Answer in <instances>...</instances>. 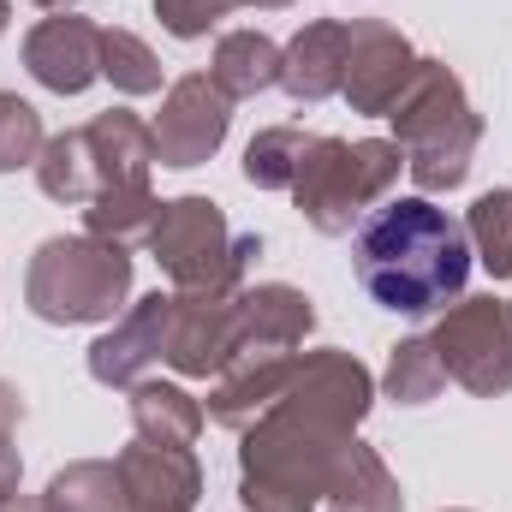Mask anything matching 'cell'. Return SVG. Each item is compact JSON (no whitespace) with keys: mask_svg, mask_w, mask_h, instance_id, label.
Returning <instances> with one entry per match:
<instances>
[{"mask_svg":"<svg viewBox=\"0 0 512 512\" xmlns=\"http://www.w3.org/2000/svg\"><path fill=\"white\" fill-rule=\"evenodd\" d=\"M370 370L352 352H304L286 393L245 429L239 495L251 512H316L358 417L370 411Z\"/></svg>","mask_w":512,"mask_h":512,"instance_id":"1","label":"cell"},{"mask_svg":"<svg viewBox=\"0 0 512 512\" xmlns=\"http://www.w3.org/2000/svg\"><path fill=\"white\" fill-rule=\"evenodd\" d=\"M54 512H126V483L114 465H72L42 495Z\"/></svg>","mask_w":512,"mask_h":512,"instance_id":"22","label":"cell"},{"mask_svg":"<svg viewBox=\"0 0 512 512\" xmlns=\"http://www.w3.org/2000/svg\"><path fill=\"white\" fill-rule=\"evenodd\" d=\"M209 78H215L233 102H245V96H256V90L280 84V48H274L262 30H227V36L215 42Z\"/></svg>","mask_w":512,"mask_h":512,"instance_id":"19","label":"cell"},{"mask_svg":"<svg viewBox=\"0 0 512 512\" xmlns=\"http://www.w3.org/2000/svg\"><path fill=\"white\" fill-rule=\"evenodd\" d=\"M346 48H352V24L322 18L304 24L286 48H280V84L292 102H328L346 84Z\"/></svg>","mask_w":512,"mask_h":512,"instance_id":"15","label":"cell"},{"mask_svg":"<svg viewBox=\"0 0 512 512\" xmlns=\"http://www.w3.org/2000/svg\"><path fill=\"white\" fill-rule=\"evenodd\" d=\"M233 352H239V292H173L161 364H173L179 376H221Z\"/></svg>","mask_w":512,"mask_h":512,"instance_id":"9","label":"cell"},{"mask_svg":"<svg viewBox=\"0 0 512 512\" xmlns=\"http://www.w3.org/2000/svg\"><path fill=\"white\" fill-rule=\"evenodd\" d=\"M233 6H239V0H155V18H161L173 36L197 42V36H209Z\"/></svg>","mask_w":512,"mask_h":512,"instance_id":"27","label":"cell"},{"mask_svg":"<svg viewBox=\"0 0 512 512\" xmlns=\"http://www.w3.org/2000/svg\"><path fill=\"white\" fill-rule=\"evenodd\" d=\"M405 173V155L399 143L387 137H364V143H346V137H316L298 179H292V203L304 209V221L328 239L352 233L370 209H382L387 191L399 185Z\"/></svg>","mask_w":512,"mask_h":512,"instance_id":"4","label":"cell"},{"mask_svg":"<svg viewBox=\"0 0 512 512\" xmlns=\"http://www.w3.org/2000/svg\"><path fill=\"white\" fill-rule=\"evenodd\" d=\"M465 239H471V256H483V268L495 280H512V191H483L471 203Z\"/></svg>","mask_w":512,"mask_h":512,"instance_id":"23","label":"cell"},{"mask_svg":"<svg viewBox=\"0 0 512 512\" xmlns=\"http://www.w3.org/2000/svg\"><path fill=\"white\" fill-rule=\"evenodd\" d=\"M239 6H292V0H239Z\"/></svg>","mask_w":512,"mask_h":512,"instance_id":"32","label":"cell"},{"mask_svg":"<svg viewBox=\"0 0 512 512\" xmlns=\"http://www.w3.org/2000/svg\"><path fill=\"white\" fill-rule=\"evenodd\" d=\"M24 66L54 96H84L102 78V30L78 12H48L24 36Z\"/></svg>","mask_w":512,"mask_h":512,"instance_id":"11","label":"cell"},{"mask_svg":"<svg viewBox=\"0 0 512 512\" xmlns=\"http://www.w3.org/2000/svg\"><path fill=\"white\" fill-rule=\"evenodd\" d=\"M131 423H137V441H155V447H191L209 423V411L173 382H131Z\"/></svg>","mask_w":512,"mask_h":512,"instance_id":"17","label":"cell"},{"mask_svg":"<svg viewBox=\"0 0 512 512\" xmlns=\"http://www.w3.org/2000/svg\"><path fill=\"white\" fill-rule=\"evenodd\" d=\"M42 149H48V137H42V114H36L24 96L0 90V173L36 167Z\"/></svg>","mask_w":512,"mask_h":512,"instance_id":"26","label":"cell"},{"mask_svg":"<svg viewBox=\"0 0 512 512\" xmlns=\"http://www.w3.org/2000/svg\"><path fill=\"white\" fill-rule=\"evenodd\" d=\"M102 78H114L120 96H155L161 90V60L131 30H102Z\"/></svg>","mask_w":512,"mask_h":512,"instance_id":"25","label":"cell"},{"mask_svg":"<svg viewBox=\"0 0 512 512\" xmlns=\"http://www.w3.org/2000/svg\"><path fill=\"white\" fill-rule=\"evenodd\" d=\"M441 387H447V370H441L435 340H399L393 346V358H387V393L399 405H429Z\"/></svg>","mask_w":512,"mask_h":512,"instance_id":"24","label":"cell"},{"mask_svg":"<svg viewBox=\"0 0 512 512\" xmlns=\"http://www.w3.org/2000/svg\"><path fill=\"white\" fill-rule=\"evenodd\" d=\"M292 364H298V352H233L227 370L215 376V393H209L203 411L215 423H227V429H251L256 417L286 393Z\"/></svg>","mask_w":512,"mask_h":512,"instance_id":"14","label":"cell"},{"mask_svg":"<svg viewBox=\"0 0 512 512\" xmlns=\"http://www.w3.org/2000/svg\"><path fill=\"white\" fill-rule=\"evenodd\" d=\"M149 251L167 268L173 292H239V274L262 245L256 239H233L221 203L209 197H173L155 209L149 227Z\"/></svg>","mask_w":512,"mask_h":512,"instance_id":"6","label":"cell"},{"mask_svg":"<svg viewBox=\"0 0 512 512\" xmlns=\"http://www.w3.org/2000/svg\"><path fill=\"white\" fill-rule=\"evenodd\" d=\"M36 185H42L54 203H84V209L102 197V179H96V161H90L84 131L48 137V149H42V161H36Z\"/></svg>","mask_w":512,"mask_h":512,"instance_id":"20","label":"cell"},{"mask_svg":"<svg viewBox=\"0 0 512 512\" xmlns=\"http://www.w3.org/2000/svg\"><path fill=\"white\" fill-rule=\"evenodd\" d=\"M310 143H316V131H304V126L256 131L251 149H245V179L262 185V191H292V179H298V167H304Z\"/></svg>","mask_w":512,"mask_h":512,"instance_id":"21","label":"cell"},{"mask_svg":"<svg viewBox=\"0 0 512 512\" xmlns=\"http://www.w3.org/2000/svg\"><path fill=\"white\" fill-rule=\"evenodd\" d=\"M30 310L54 328L72 322H108L131 292V256L114 239L96 233H72V239H48L42 251L30 256L24 274Z\"/></svg>","mask_w":512,"mask_h":512,"instance_id":"5","label":"cell"},{"mask_svg":"<svg viewBox=\"0 0 512 512\" xmlns=\"http://www.w3.org/2000/svg\"><path fill=\"white\" fill-rule=\"evenodd\" d=\"M316 310L298 286H256L239 292V352H298Z\"/></svg>","mask_w":512,"mask_h":512,"instance_id":"16","label":"cell"},{"mask_svg":"<svg viewBox=\"0 0 512 512\" xmlns=\"http://www.w3.org/2000/svg\"><path fill=\"white\" fill-rule=\"evenodd\" d=\"M0 512H54V507H48L42 495H36V501H30V495H12V501H6Z\"/></svg>","mask_w":512,"mask_h":512,"instance_id":"30","label":"cell"},{"mask_svg":"<svg viewBox=\"0 0 512 512\" xmlns=\"http://www.w3.org/2000/svg\"><path fill=\"white\" fill-rule=\"evenodd\" d=\"M36 6H42V12H66L72 0H36Z\"/></svg>","mask_w":512,"mask_h":512,"instance_id":"31","label":"cell"},{"mask_svg":"<svg viewBox=\"0 0 512 512\" xmlns=\"http://www.w3.org/2000/svg\"><path fill=\"white\" fill-rule=\"evenodd\" d=\"M417 54L411 42L382 24V18H352V48H346V84L340 96L358 108V114H393V102L411 90L417 78Z\"/></svg>","mask_w":512,"mask_h":512,"instance_id":"10","label":"cell"},{"mask_svg":"<svg viewBox=\"0 0 512 512\" xmlns=\"http://www.w3.org/2000/svg\"><path fill=\"white\" fill-rule=\"evenodd\" d=\"M233 126V96L209 78V72H191L167 90L161 114H155V161L161 167H203L221 137Z\"/></svg>","mask_w":512,"mask_h":512,"instance_id":"8","label":"cell"},{"mask_svg":"<svg viewBox=\"0 0 512 512\" xmlns=\"http://www.w3.org/2000/svg\"><path fill=\"white\" fill-rule=\"evenodd\" d=\"M18 423H24V399H18V387L0 382V435H12Z\"/></svg>","mask_w":512,"mask_h":512,"instance_id":"29","label":"cell"},{"mask_svg":"<svg viewBox=\"0 0 512 512\" xmlns=\"http://www.w3.org/2000/svg\"><path fill=\"white\" fill-rule=\"evenodd\" d=\"M18 477H24V465H18V447H12V435H0V507L18 495Z\"/></svg>","mask_w":512,"mask_h":512,"instance_id":"28","label":"cell"},{"mask_svg":"<svg viewBox=\"0 0 512 512\" xmlns=\"http://www.w3.org/2000/svg\"><path fill=\"white\" fill-rule=\"evenodd\" d=\"M393 143L405 155V173L423 185V191H453L465 185L471 173V155H477V137L483 120L477 108L465 102V84L441 66V60H423L411 90L393 102Z\"/></svg>","mask_w":512,"mask_h":512,"instance_id":"3","label":"cell"},{"mask_svg":"<svg viewBox=\"0 0 512 512\" xmlns=\"http://www.w3.org/2000/svg\"><path fill=\"white\" fill-rule=\"evenodd\" d=\"M120 483H126V512H191L203 471L191 447H155V441H131L114 459Z\"/></svg>","mask_w":512,"mask_h":512,"instance_id":"12","label":"cell"},{"mask_svg":"<svg viewBox=\"0 0 512 512\" xmlns=\"http://www.w3.org/2000/svg\"><path fill=\"white\" fill-rule=\"evenodd\" d=\"M6 12H12V6H6V0H0V30H6Z\"/></svg>","mask_w":512,"mask_h":512,"instance_id":"33","label":"cell"},{"mask_svg":"<svg viewBox=\"0 0 512 512\" xmlns=\"http://www.w3.org/2000/svg\"><path fill=\"white\" fill-rule=\"evenodd\" d=\"M435 352L447 382L471 387L483 399L512 387V304L507 298H465L435 328Z\"/></svg>","mask_w":512,"mask_h":512,"instance_id":"7","label":"cell"},{"mask_svg":"<svg viewBox=\"0 0 512 512\" xmlns=\"http://www.w3.org/2000/svg\"><path fill=\"white\" fill-rule=\"evenodd\" d=\"M167 322H173V292L137 298V310H131L126 322L90 346V376L102 387L143 382V370L161 364V352H167Z\"/></svg>","mask_w":512,"mask_h":512,"instance_id":"13","label":"cell"},{"mask_svg":"<svg viewBox=\"0 0 512 512\" xmlns=\"http://www.w3.org/2000/svg\"><path fill=\"white\" fill-rule=\"evenodd\" d=\"M322 501H328V512H399L405 507L393 471L376 459V447H364V441H352V447L340 453V465H334Z\"/></svg>","mask_w":512,"mask_h":512,"instance_id":"18","label":"cell"},{"mask_svg":"<svg viewBox=\"0 0 512 512\" xmlns=\"http://www.w3.org/2000/svg\"><path fill=\"white\" fill-rule=\"evenodd\" d=\"M358 286L393 316H435L471 280V239L465 227L435 209L429 197H387L364 215L352 245Z\"/></svg>","mask_w":512,"mask_h":512,"instance_id":"2","label":"cell"}]
</instances>
